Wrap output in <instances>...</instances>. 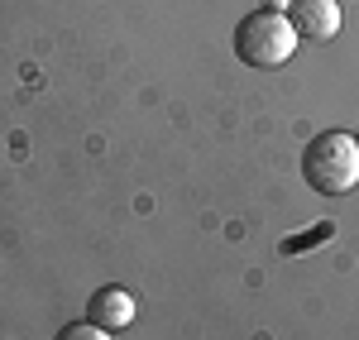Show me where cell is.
I'll list each match as a JSON object with an SVG mask.
<instances>
[{
  "mask_svg": "<svg viewBox=\"0 0 359 340\" xmlns=\"http://www.w3.org/2000/svg\"><path fill=\"white\" fill-rule=\"evenodd\" d=\"M135 297L125 292V287H115V283H106V287H96L91 292V302H86V321L91 326H101V331H111V336H120V331H130L135 326Z\"/></svg>",
  "mask_w": 359,
  "mask_h": 340,
  "instance_id": "3957f363",
  "label": "cell"
},
{
  "mask_svg": "<svg viewBox=\"0 0 359 340\" xmlns=\"http://www.w3.org/2000/svg\"><path fill=\"white\" fill-rule=\"evenodd\" d=\"M297 53V29L283 10H254L235 25V57L245 67H283Z\"/></svg>",
  "mask_w": 359,
  "mask_h": 340,
  "instance_id": "7a4b0ae2",
  "label": "cell"
},
{
  "mask_svg": "<svg viewBox=\"0 0 359 340\" xmlns=\"http://www.w3.org/2000/svg\"><path fill=\"white\" fill-rule=\"evenodd\" d=\"M53 340H111V331H101V326H91V321H77V326H62Z\"/></svg>",
  "mask_w": 359,
  "mask_h": 340,
  "instance_id": "5b68a950",
  "label": "cell"
},
{
  "mask_svg": "<svg viewBox=\"0 0 359 340\" xmlns=\"http://www.w3.org/2000/svg\"><path fill=\"white\" fill-rule=\"evenodd\" d=\"M302 182L316 197H345L359 182V144L345 130H321L302 149Z\"/></svg>",
  "mask_w": 359,
  "mask_h": 340,
  "instance_id": "6da1fadb",
  "label": "cell"
},
{
  "mask_svg": "<svg viewBox=\"0 0 359 340\" xmlns=\"http://www.w3.org/2000/svg\"><path fill=\"white\" fill-rule=\"evenodd\" d=\"M355 144H359V135H355Z\"/></svg>",
  "mask_w": 359,
  "mask_h": 340,
  "instance_id": "8992f818",
  "label": "cell"
},
{
  "mask_svg": "<svg viewBox=\"0 0 359 340\" xmlns=\"http://www.w3.org/2000/svg\"><path fill=\"white\" fill-rule=\"evenodd\" d=\"M287 20L297 29V39H311V43H326L340 34V5L335 0H292Z\"/></svg>",
  "mask_w": 359,
  "mask_h": 340,
  "instance_id": "277c9868",
  "label": "cell"
}]
</instances>
